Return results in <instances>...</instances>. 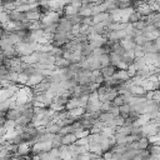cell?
I'll use <instances>...</instances> for the list:
<instances>
[{
    "mask_svg": "<svg viewBox=\"0 0 160 160\" xmlns=\"http://www.w3.org/2000/svg\"><path fill=\"white\" fill-rule=\"evenodd\" d=\"M42 78H44V76H42L41 74L35 72V74H32V75L28 76V80H26L25 85H26V86H29V88H34L35 85H38V84L42 80Z\"/></svg>",
    "mask_w": 160,
    "mask_h": 160,
    "instance_id": "1",
    "label": "cell"
},
{
    "mask_svg": "<svg viewBox=\"0 0 160 160\" xmlns=\"http://www.w3.org/2000/svg\"><path fill=\"white\" fill-rule=\"evenodd\" d=\"M129 91H130L131 95H134V96H144L145 92H146L141 85H132V84L130 85Z\"/></svg>",
    "mask_w": 160,
    "mask_h": 160,
    "instance_id": "2",
    "label": "cell"
},
{
    "mask_svg": "<svg viewBox=\"0 0 160 160\" xmlns=\"http://www.w3.org/2000/svg\"><path fill=\"white\" fill-rule=\"evenodd\" d=\"M25 15H26V20H28L29 22H32V21L40 20V18H41L42 14H41L40 11H38V10H30V11L25 12Z\"/></svg>",
    "mask_w": 160,
    "mask_h": 160,
    "instance_id": "3",
    "label": "cell"
},
{
    "mask_svg": "<svg viewBox=\"0 0 160 160\" xmlns=\"http://www.w3.org/2000/svg\"><path fill=\"white\" fill-rule=\"evenodd\" d=\"M115 71H116V68H115L114 65H111V64H109V65H106V66L100 68V72H101V75H102L104 78L111 76Z\"/></svg>",
    "mask_w": 160,
    "mask_h": 160,
    "instance_id": "4",
    "label": "cell"
},
{
    "mask_svg": "<svg viewBox=\"0 0 160 160\" xmlns=\"http://www.w3.org/2000/svg\"><path fill=\"white\" fill-rule=\"evenodd\" d=\"M54 65H55L56 68H68V66L70 65V61L66 60V59L62 58V56H55Z\"/></svg>",
    "mask_w": 160,
    "mask_h": 160,
    "instance_id": "5",
    "label": "cell"
},
{
    "mask_svg": "<svg viewBox=\"0 0 160 160\" xmlns=\"http://www.w3.org/2000/svg\"><path fill=\"white\" fill-rule=\"evenodd\" d=\"M75 140H76V136L72 132H68L61 136V144H64V145L72 144V142H75Z\"/></svg>",
    "mask_w": 160,
    "mask_h": 160,
    "instance_id": "6",
    "label": "cell"
},
{
    "mask_svg": "<svg viewBox=\"0 0 160 160\" xmlns=\"http://www.w3.org/2000/svg\"><path fill=\"white\" fill-rule=\"evenodd\" d=\"M108 16H109V12H108V11H102V12H98V14L92 15L91 19H92V22L96 24V22L104 21L105 19H108Z\"/></svg>",
    "mask_w": 160,
    "mask_h": 160,
    "instance_id": "7",
    "label": "cell"
},
{
    "mask_svg": "<svg viewBox=\"0 0 160 160\" xmlns=\"http://www.w3.org/2000/svg\"><path fill=\"white\" fill-rule=\"evenodd\" d=\"M68 112H69V115H71V116H74V118H79V116H81L84 112H85V110H84V108H80V106H76V108H74V109H70V110H68Z\"/></svg>",
    "mask_w": 160,
    "mask_h": 160,
    "instance_id": "8",
    "label": "cell"
},
{
    "mask_svg": "<svg viewBox=\"0 0 160 160\" xmlns=\"http://www.w3.org/2000/svg\"><path fill=\"white\" fill-rule=\"evenodd\" d=\"M129 112H130V105H129V104L124 102L122 105H120V106H119V115H121V116L126 118V116L129 115Z\"/></svg>",
    "mask_w": 160,
    "mask_h": 160,
    "instance_id": "9",
    "label": "cell"
},
{
    "mask_svg": "<svg viewBox=\"0 0 160 160\" xmlns=\"http://www.w3.org/2000/svg\"><path fill=\"white\" fill-rule=\"evenodd\" d=\"M119 42L124 46V49H126V50H129V49H134L135 48V42H134V40H125V39H121V40H119Z\"/></svg>",
    "mask_w": 160,
    "mask_h": 160,
    "instance_id": "10",
    "label": "cell"
},
{
    "mask_svg": "<svg viewBox=\"0 0 160 160\" xmlns=\"http://www.w3.org/2000/svg\"><path fill=\"white\" fill-rule=\"evenodd\" d=\"M98 59H99V62H100L101 68H102V66H106V65L110 64V56H109V54H101Z\"/></svg>",
    "mask_w": 160,
    "mask_h": 160,
    "instance_id": "11",
    "label": "cell"
},
{
    "mask_svg": "<svg viewBox=\"0 0 160 160\" xmlns=\"http://www.w3.org/2000/svg\"><path fill=\"white\" fill-rule=\"evenodd\" d=\"M148 146H149V141H148L146 136H141L138 140V149L139 150H142V149H148Z\"/></svg>",
    "mask_w": 160,
    "mask_h": 160,
    "instance_id": "12",
    "label": "cell"
},
{
    "mask_svg": "<svg viewBox=\"0 0 160 160\" xmlns=\"http://www.w3.org/2000/svg\"><path fill=\"white\" fill-rule=\"evenodd\" d=\"M124 104V99H122V95H116L114 99H112V105H115V106H120V105H122Z\"/></svg>",
    "mask_w": 160,
    "mask_h": 160,
    "instance_id": "13",
    "label": "cell"
},
{
    "mask_svg": "<svg viewBox=\"0 0 160 160\" xmlns=\"http://www.w3.org/2000/svg\"><path fill=\"white\" fill-rule=\"evenodd\" d=\"M70 4H71V5L74 6V8H76V9H79V8L81 6V0H74V1H71Z\"/></svg>",
    "mask_w": 160,
    "mask_h": 160,
    "instance_id": "14",
    "label": "cell"
}]
</instances>
